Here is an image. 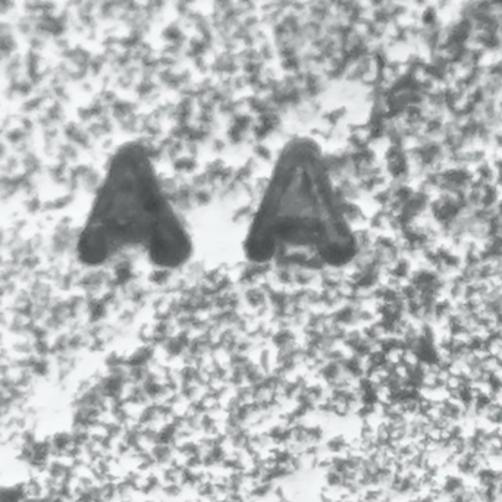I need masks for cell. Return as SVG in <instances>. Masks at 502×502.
Wrapping results in <instances>:
<instances>
[{
  "instance_id": "1",
  "label": "cell",
  "mask_w": 502,
  "mask_h": 502,
  "mask_svg": "<svg viewBox=\"0 0 502 502\" xmlns=\"http://www.w3.org/2000/svg\"><path fill=\"white\" fill-rule=\"evenodd\" d=\"M357 253L323 153L308 138L288 143L245 237L253 262L297 259L317 266H343Z\"/></svg>"
},
{
  "instance_id": "3",
  "label": "cell",
  "mask_w": 502,
  "mask_h": 502,
  "mask_svg": "<svg viewBox=\"0 0 502 502\" xmlns=\"http://www.w3.org/2000/svg\"><path fill=\"white\" fill-rule=\"evenodd\" d=\"M467 480L466 477H463L461 475L458 473H448L445 475L440 482H437V490L442 498L445 499H451L454 495H457L458 492L467 486Z\"/></svg>"
},
{
  "instance_id": "2",
  "label": "cell",
  "mask_w": 502,
  "mask_h": 502,
  "mask_svg": "<svg viewBox=\"0 0 502 502\" xmlns=\"http://www.w3.org/2000/svg\"><path fill=\"white\" fill-rule=\"evenodd\" d=\"M95 249L103 258L117 249L140 247L162 268L184 264L193 242L170 206L143 147L131 146L117 156L94 218Z\"/></svg>"
}]
</instances>
